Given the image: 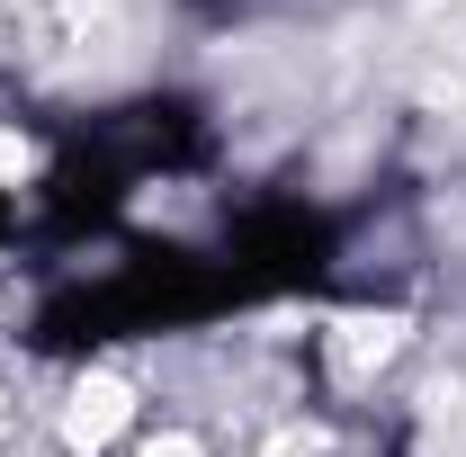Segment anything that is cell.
<instances>
[{"label":"cell","mask_w":466,"mask_h":457,"mask_svg":"<svg viewBox=\"0 0 466 457\" xmlns=\"http://www.w3.org/2000/svg\"><path fill=\"white\" fill-rule=\"evenodd\" d=\"M269 457H305V440H279V449H269Z\"/></svg>","instance_id":"cell-5"},{"label":"cell","mask_w":466,"mask_h":457,"mask_svg":"<svg viewBox=\"0 0 466 457\" xmlns=\"http://www.w3.org/2000/svg\"><path fill=\"white\" fill-rule=\"evenodd\" d=\"M27 162H36V153H27V135H9V126H0V179H27Z\"/></svg>","instance_id":"cell-3"},{"label":"cell","mask_w":466,"mask_h":457,"mask_svg":"<svg viewBox=\"0 0 466 457\" xmlns=\"http://www.w3.org/2000/svg\"><path fill=\"white\" fill-rule=\"evenodd\" d=\"M144 457H198V440H153Z\"/></svg>","instance_id":"cell-4"},{"label":"cell","mask_w":466,"mask_h":457,"mask_svg":"<svg viewBox=\"0 0 466 457\" xmlns=\"http://www.w3.org/2000/svg\"><path fill=\"white\" fill-rule=\"evenodd\" d=\"M126 412H135V395H126L116 377H81L72 403H63V440H72V449H108L116 431H126Z\"/></svg>","instance_id":"cell-1"},{"label":"cell","mask_w":466,"mask_h":457,"mask_svg":"<svg viewBox=\"0 0 466 457\" xmlns=\"http://www.w3.org/2000/svg\"><path fill=\"white\" fill-rule=\"evenodd\" d=\"M395 350H404V323H395V314H359V323H341V332H332V368L359 386V377H377Z\"/></svg>","instance_id":"cell-2"}]
</instances>
